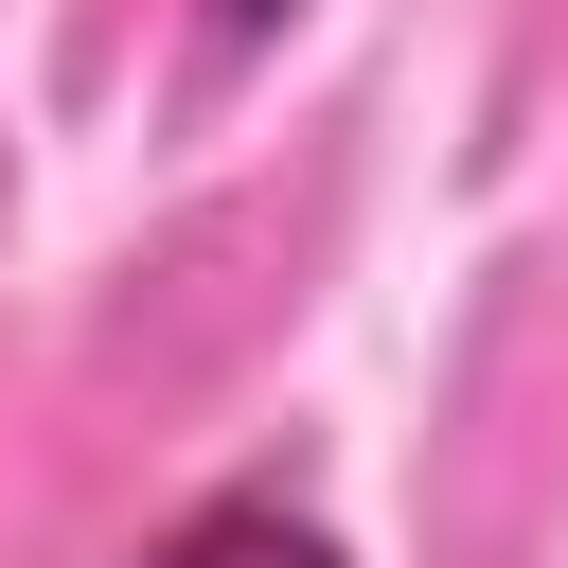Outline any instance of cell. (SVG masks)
I'll use <instances>...</instances> for the list:
<instances>
[{
    "label": "cell",
    "instance_id": "obj_2",
    "mask_svg": "<svg viewBox=\"0 0 568 568\" xmlns=\"http://www.w3.org/2000/svg\"><path fill=\"white\" fill-rule=\"evenodd\" d=\"M284 18H302V0H213V18H195V53H213V71H248V53L284 36Z\"/></svg>",
    "mask_w": 568,
    "mask_h": 568
},
{
    "label": "cell",
    "instance_id": "obj_1",
    "mask_svg": "<svg viewBox=\"0 0 568 568\" xmlns=\"http://www.w3.org/2000/svg\"><path fill=\"white\" fill-rule=\"evenodd\" d=\"M142 568H355L284 479H213V497H178L160 532H142Z\"/></svg>",
    "mask_w": 568,
    "mask_h": 568
}]
</instances>
